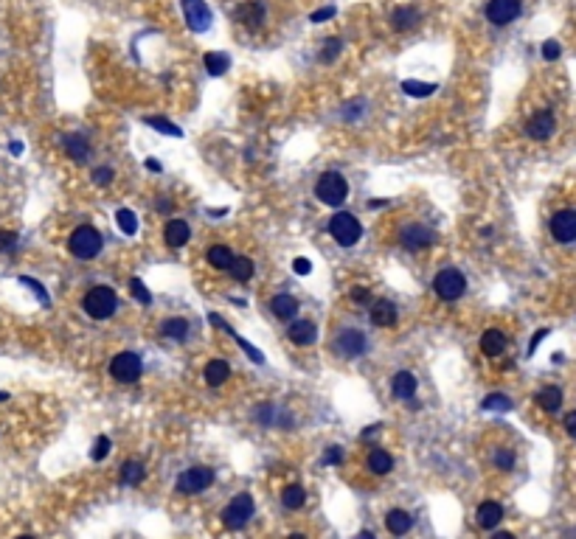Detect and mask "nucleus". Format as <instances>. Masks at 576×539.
Masks as SVG:
<instances>
[{
	"label": "nucleus",
	"instance_id": "5fc2aeb1",
	"mask_svg": "<svg viewBox=\"0 0 576 539\" xmlns=\"http://www.w3.org/2000/svg\"><path fill=\"white\" fill-rule=\"evenodd\" d=\"M146 169H152V172H160V163H157V160H152V157H149V160H146Z\"/></svg>",
	"mask_w": 576,
	"mask_h": 539
},
{
	"label": "nucleus",
	"instance_id": "7ed1b4c3",
	"mask_svg": "<svg viewBox=\"0 0 576 539\" xmlns=\"http://www.w3.org/2000/svg\"><path fill=\"white\" fill-rule=\"evenodd\" d=\"M433 293L441 298V301H459L464 293H467V278L461 270L456 267H444L436 273L433 278Z\"/></svg>",
	"mask_w": 576,
	"mask_h": 539
},
{
	"label": "nucleus",
	"instance_id": "2f4dec72",
	"mask_svg": "<svg viewBox=\"0 0 576 539\" xmlns=\"http://www.w3.org/2000/svg\"><path fill=\"white\" fill-rule=\"evenodd\" d=\"M281 503H284V509H290V511H296V509H301L304 503H307V491L298 486V483H293V486H287L284 491H281Z\"/></svg>",
	"mask_w": 576,
	"mask_h": 539
},
{
	"label": "nucleus",
	"instance_id": "3c124183",
	"mask_svg": "<svg viewBox=\"0 0 576 539\" xmlns=\"http://www.w3.org/2000/svg\"><path fill=\"white\" fill-rule=\"evenodd\" d=\"M293 270H296L298 275H309V273H312V264H309V259H304V256H298V259L293 262Z\"/></svg>",
	"mask_w": 576,
	"mask_h": 539
},
{
	"label": "nucleus",
	"instance_id": "f03ea898",
	"mask_svg": "<svg viewBox=\"0 0 576 539\" xmlns=\"http://www.w3.org/2000/svg\"><path fill=\"white\" fill-rule=\"evenodd\" d=\"M81 309H85L93 320H107L115 315L118 309V295H115V289L113 286H93L90 293L85 295V301H81Z\"/></svg>",
	"mask_w": 576,
	"mask_h": 539
},
{
	"label": "nucleus",
	"instance_id": "7c9ffc66",
	"mask_svg": "<svg viewBox=\"0 0 576 539\" xmlns=\"http://www.w3.org/2000/svg\"><path fill=\"white\" fill-rule=\"evenodd\" d=\"M144 478H146V469L141 461H127L121 467V483L124 486H138V483H144Z\"/></svg>",
	"mask_w": 576,
	"mask_h": 539
},
{
	"label": "nucleus",
	"instance_id": "1a4fd4ad",
	"mask_svg": "<svg viewBox=\"0 0 576 539\" xmlns=\"http://www.w3.org/2000/svg\"><path fill=\"white\" fill-rule=\"evenodd\" d=\"M214 483V469L211 467H189L177 478V491L180 494H200Z\"/></svg>",
	"mask_w": 576,
	"mask_h": 539
},
{
	"label": "nucleus",
	"instance_id": "dca6fc26",
	"mask_svg": "<svg viewBox=\"0 0 576 539\" xmlns=\"http://www.w3.org/2000/svg\"><path fill=\"white\" fill-rule=\"evenodd\" d=\"M265 14H267L265 0H248V3L239 6V12H236L239 23H244V28H251V31L265 23Z\"/></svg>",
	"mask_w": 576,
	"mask_h": 539
},
{
	"label": "nucleus",
	"instance_id": "8fccbe9b",
	"mask_svg": "<svg viewBox=\"0 0 576 539\" xmlns=\"http://www.w3.org/2000/svg\"><path fill=\"white\" fill-rule=\"evenodd\" d=\"M352 301H357V304H372V295H368L365 286H354L352 289Z\"/></svg>",
	"mask_w": 576,
	"mask_h": 539
},
{
	"label": "nucleus",
	"instance_id": "c85d7f7f",
	"mask_svg": "<svg viewBox=\"0 0 576 539\" xmlns=\"http://www.w3.org/2000/svg\"><path fill=\"white\" fill-rule=\"evenodd\" d=\"M209 264L214 270H228L233 264V253H231V247L225 244H211L209 247Z\"/></svg>",
	"mask_w": 576,
	"mask_h": 539
},
{
	"label": "nucleus",
	"instance_id": "e433bc0d",
	"mask_svg": "<svg viewBox=\"0 0 576 539\" xmlns=\"http://www.w3.org/2000/svg\"><path fill=\"white\" fill-rule=\"evenodd\" d=\"M228 273L236 278V281H251L253 278V262L251 259H233V264L228 267Z\"/></svg>",
	"mask_w": 576,
	"mask_h": 539
},
{
	"label": "nucleus",
	"instance_id": "4be33fe9",
	"mask_svg": "<svg viewBox=\"0 0 576 539\" xmlns=\"http://www.w3.org/2000/svg\"><path fill=\"white\" fill-rule=\"evenodd\" d=\"M372 323L380 329H391L396 323V306L391 301H377L372 304Z\"/></svg>",
	"mask_w": 576,
	"mask_h": 539
},
{
	"label": "nucleus",
	"instance_id": "a18cd8bd",
	"mask_svg": "<svg viewBox=\"0 0 576 539\" xmlns=\"http://www.w3.org/2000/svg\"><path fill=\"white\" fill-rule=\"evenodd\" d=\"M15 244H17V233H12V231H0V253L12 251Z\"/></svg>",
	"mask_w": 576,
	"mask_h": 539
},
{
	"label": "nucleus",
	"instance_id": "37998d69",
	"mask_svg": "<svg viewBox=\"0 0 576 539\" xmlns=\"http://www.w3.org/2000/svg\"><path fill=\"white\" fill-rule=\"evenodd\" d=\"M338 54H340V39H329L326 48H323V54H320V62H332Z\"/></svg>",
	"mask_w": 576,
	"mask_h": 539
},
{
	"label": "nucleus",
	"instance_id": "473e14b6",
	"mask_svg": "<svg viewBox=\"0 0 576 539\" xmlns=\"http://www.w3.org/2000/svg\"><path fill=\"white\" fill-rule=\"evenodd\" d=\"M202 65L209 68V73L211 76H222L225 70H228V65H231V59L225 57V54H217V51H209L202 57Z\"/></svg>",
	"mask_w": 576,
	"mask_h": 539
},
{
	"label": "nucleus",
	"instance_id": "2eb2a0df",
	"mask_svg": "<svg viewBox=\"0 0 576 539\" xmlns=\"http://www.w3.org/2000/svg\"><path fill=\"white\" fill-rule=\"evenodd\" d=\"M287 337H290L293 346H312L318 340V329L312 320H293L290 329H287Z\"/></svg>",
	"mask_w": 576,
	"mask_h": 539
},
{
	"label": "nucleus",
	"instance_id": "4d7b16f0",
	"mask_svg": "<svg viewBox=\"0 0 576 539\" xmlns=\"http://www.w3.org/2000/svg\"><path fill=\"white\" fill-rule=\"evenodd\" d=\"M9 399V393H0V402H6Z\"/></svg>",
	"mask_w": 576,
	"mask_h": 539
},
{
	"label": "nucleus",
	"instance_id": "393cba45",
	"mask_svg": "<svg viewBox=\"0 0 576 539\" xmlns=\"http://www.w3.org/2000/svg\"><path fill=\"white\" fill-rule=\"evenodd\" d=\"M270 309H273V315H276V317H281V320H290L293 315H298V301H296L293 295L281 293V295H276V298L270 301Z\"/></svg>",
	"mask_w": 576,
	"mask_h": 539
},
{
	"label": "nucleus",
	"instance_id": "f257e3e1",
	"mask_svg": "<svg viewBox=\"0 0 576 539\" xmlns=\"http://www.w3.org/2000/svg\"><path fill=\"white\" fill-rule=\"evenodd\" d=\"M102 247H104L102 233H99L93 225H81V228H76V231L70 233V239H68V251H70L76 259H81V262L96 259V256L102 253Z\"/></svg>",
	"mask_w": 576,
	"mask_h": 539
},
{
	"label": "nucleus",
	"instance_id": "09e8293b",
	"mask_svg": "<svg viewBox=\"0 0 576 539\" xmlns=\"http://www.w3.org/2000/svg\"><path fill=\"white\" fill-rule=\"evenodd\" d=\"M340 458H343L340 447H329L326 455H323V464H340Z\"/></svg>",
	"mask_w": 576,
	"mask_h": 539
},
{
	"label": "nucleus",
	"instance_id": "0eeeda50",
	"mask_svg": "<svg viewBox=\"0 0 576 539\" xmlns=\"http://www.w3.org/2000/svg\"><path fill=\"white\" fill-rule=\"evenodd\" d=\"M251 517H253V497L251 494H236L233 500L225 506V511H222V525L228 528V531H242L244 525L251 522Z\"/></svg>",
	"mask_w": 576,
	"mask_h": 539
},
{
	"label": "nucleus",
	"instance_id": "423d86ee",
	"mask_svg": "<svg viewBox=\"0 0 576 539\" xmlns=\"http://www.w3.org/2000/svg\"><path fill=\"white\" fill-rule=\"evenodd\" d=\"M141 371H144V362H141V357L133 354V351H121V354H115V357L110 360V377H113L115 382H121V385H133V382H138Z\"/></svg>",
	"mask_w": 576,
	"mask_h": 539
},
{
	"label": "nucleus",
	"instance_id": "b1692460",
	"mask_svg": "<svg viewBox=\"0 0 576 539\" xmlns=\"http://www.w3.org/2000/svg\"><path fill=\"white\" fill-rule=\"evenodd\" d=\"M189 329H191V326H189L186 317H169V320L160 323V335L166 337V340H177V343H180V340L189 337Z\"/></svg>",
	"mask_w": 576,
	"mask_h": 539
},
{
	"label": "nucleus",
	"instance_id": "f704fd0d",
	"mask_svg": "<svg viewBox=\"0 0 576 539\" xmlns=\"http://www.w3.org/2000/svg\"><path fill=\"white\" fill-rule=\"evenodd\" d=\"M115 222H118L121 233H127V236H135V233H138V217H135L130 208H121V211L115 214Z\"/></svg>",
	"mask_w": 576,
	"mask_h": 539
},
{
	"label": "nucleus",
	"instance_id": "412c9836",
	"mask_svg": "<svg viewBox=\"0 0 576 539\" xmlns=\"http://www.w3.org/2000/svg\"><path fill=\"white\" fill-rule=\"evenodd\" d=\"M410 525H414V517H410L405 509H391V511L385 514V528H388V533H394V536L407 533Z\"/></svg>",
	"mask_w": 576,
	"mask_h": 539
},
{
	"label": "nucleus",
	"instance_id": "6e6552de",
	"mask_svg": "<svg viewBox=\"0 0 576 539\" xmlns=\"http://www.w3.org/2000/svg\"><path fill=\"white\" fill-rule=\"evenodd\" d=\"M436 242V233L430 225H422V222H407L402 225L399 231V244L410 253H419V251H428V247Z\"/></svg>",
	"mask_w": 576,
	"mask_h": 539
},
{
	"label": "nucleus",
	"instance_id": "603ef678",
	"mask_svg": "<svg viewBox=\"0 0 576 539\" xmlns=\"http://www.w3.org/2000/svg\"><path fill=\"white\" fill-rule=\"evenodd\" d=\"M562 427H565V433H568L570 438H576V410H573V413H568L565 422H562Z\"/></svg>",
	"mask_w": 576,
	"mask_h": 539
},
{
	"label": "nucleus",
	"instance_id": "39448f33",
	"mask_svg": "<svg viewBox=\"0 0 576 539\" xmlns=\"http://www.w3.org/2000/svg\"><path fill=\"white\" fill-rule=\"evenodd\" d=\"M346 194H349V186L340 172H323L315 183V197L323 205H343Z\"/></svg>",
	"mask_w": 576,
	"mask_h": 539
},
{
	"label": "nucleus",
	"instance_id": "864d4df0",
	"mask_svg": "<svg viewBox=\"0 0 576 539\" xmlns=\"http://www.w3.org/2000/svg\"><path fill=\"white\" fill-rule=\"evenodd\" d=\"M543 337H548V329H540L537 335L531 337V343H528V354H534V351H537V346L543 343Z\"/></svg>",
	"mask_w": 576,
	"mask_h": 539
},
{
	"label": "nucleus",
	"instance_id": "a19ab883",
	"mask_svg": "<svg viewBox=\"0 0 576 539\" xmlns=\"http://www.w3.org/2000/svg\"><path fill=\"white\" fill-rule=\"evenodd\" d=\"M110 449H113V441H110L107 435H99V438H96V444H93L90 458H93V461H104L107 455H110Z\"/></svg>",
	"mask_w": 576,
	"mask_h": 539
},
{
	"label": "nucleus",
	"instance_id": "ea45409f",
	"mask_svg": "<svg viewBox=\"0 0 576 539\" xmlns=\"http://www.w3.org/2000/svg\"><path fill=\"white\" fill-rule=\"evenodd\" d=\"M130 289H133V298H135L141 306H149V304H152V293L144 286L141 278H130Z\"/></svg>",
	"mask_w": 576,
	"mask_h": 539
},
{
	"label": "nucleus",
	"instance_id": "72a5a7b5",
	"mask_svg": "<svg viewBox=\"0 0 576 539\" xmlns=\"http://www.w3.org/2000/svg\"><path fill=\"white\" fill-rule=\"evenodd\" d=\"M144 124H149V127H155L157 133L169 135V138H180V135H183L177 124H172V121H166V118H160V115H149V118H144Z\"/></svg>",
	"mask_w": 576,
	"mask_h": 539
},
{
	"label": "nucleus",
	"instance_id": "ddd939ff",
	"mask_svg": "<svg viewBox=\"0 0 576 539\" xmlns=\"http://www.w3.org/2000/svg\"><path fill=\"white\" fill-rule=\"evenodd\" d=\"M335 349L346 360H354V357H360L365 351V335H363L360 329H343L340 335H338V340H335Z\"/></svg>",
	"mask_w": 576,
	"mask_h": 539
},
{
	"label": "nucleus",
	"instance_id": "79ce46f5",
	"mask_svg": "<svg viewBox=\"0 0 576 539\" xmlns=\"http://www.w3.org/2000/svg\"><path fill=\"white\" fill-rule=\"evenodd\" d=\"M228 331H231V326H228ZM231 335H233V331H231ZM233 337H236V343L242 346V351H244V354H248V357H251L253 362H259V365L265 362V354H262L259 349H253V346H251L248 340H244V337H239V335H233Z\"/></svg>",
	"mask_w": 576,
	"mask_h": 539
},
{
	"label": "nucleus",
	"instance_id": "4468645a",
	"mask_svg": "<svg viewBox=\"0 0 576 539\" xmlns=\"http://www.w3.org/2000/svg\"><path fill=\"white\" fill-rule=\"evenodd\" d=\"M554 130H557V121H554V115L548 110L534 112L531 121L526 124V135L534 138V141H548L554 135Z\"/></svg>",
	"mask_w": 576,
	"mask_h": 539
},
{
	"label": "nucleus",
	"instance_id": "58836bf2",
	"mask_svg": "<svg viewBox=\"0 0 576 539\" xmlns=\"http://www.w3.org/2000/svg\"><path fill=\"white\" fill-rule=\"evenodd\" d=\"M492 464H495L501 472H509V469L515 467V452H512V449H506V447L495 449V455H492Z\"/></svg>",
	"mask_w": 576,
	"mask_h": 539
},
{
	"label": "nucleus",
	"instance_id": "bb28decb",
	"mask_svg": "<svg viewBox=\"0 0 576 539\" xmlns=\"http://www.w3.org/2000/svg\"><path fill=\"white\" fill-rule=\"evenodd\" d=\"M365 464H368V472H374V475H388L394 469V458H391L385 449H377V447L368 452V461Z\"/></svg>",
	"mask_w": 576,
	"mask_h": 539
},
{
	"label": "nucleus",
	"instance_id": "c9c22d12",
	"mask_svg": "<svg viewBox=\"0 0 576 539\" xmlns=\"http://www.w3.org/2000/svg\"><path fill=\"white\" fill-rule=\"evenodd\" d=\"M402 90L407 93V96H414V99H425V96H430L433 90H436V85L433 81H402Z\"/></svg>",
	"mask_w": 576,
	"mask_h": 539
},
{
	"label": "nucleus",
	"instance_id": "5701e85b",
	"mask_svg": "<svg viewBox=\"0 0 576 539\" xmlns=\"http://www.w3.org/2000/svg\"><path fill=\"white\" fill-rule=\"evenodd\" d=\"M228 377H231V368H228V362L225 360H209V365H205V382H209L211 388H220V385H225L228 382Z\"/></svg>",
	"mask_w": 576,
	"mask_h": 539
},
{
	"label": "nucleus",
	"instance_id": "6e6d98bb",
	"mask_svg": "<svg viewBox=\"0 0 576 539\" xmlns=\"http://www.w3.org/2000/svg\"><path fill=\"white\" fill-rule=\"evenodd\" d=\"M385 202H388V199H372V202H368V205H372V208H383Z\"/></svg>",
	"mask_w": 576,
	"mask_h": 539
},
{
	"label": "nucleus",
	"instance_id": "aec40b11",
	"mask_svg": "<svg viewBox=\"0 0 576 539\" xmlns=\"http://www.w3.org/2000/svg\"><path fill=\"white\" fill-rule=\"evenodd\" d=\"M416 388H419L416 377L407 374V371H399V374H394V380H391V391H394L396 399H414Z\"/></svg>",
	"mask_w": 576,
	"mask_h": 539
},
{
	"label": "nucleus",
	"instance_id": "9b49d317",
	"mask_svg": "<svg viewBox=\"0 0 576 539\" xmlns=\"http://www.w3.org/2000/svg\"><path fill=\"white\" fill-rule=\"evenodd\" d=\"M551 236L557 239V242H562V244H570V242H576V211H570V208H562V211H557L554 217H551Z\"/></svg>",
	"mask_w": 576,
	"mask_h": 539
},
{
	"label": "nucleus",
	"instance_id": "49530a36",
	"mask_svg": "<svg viewBox=\"0 0 576 539\" xmlns=\"http://www.w3.org/2000/svg\"><path fill=\"white\" fill-rule=\"evenodd\" d=\"M332 17H335V9L332 6H323V9H318V12L309 14V23H323V20H332Z\"/></svg>",
	"mask_w": 576,
	"mask_h": 539
},
{
	"label": "nucleus",
	"instance_id": "6ab92c4d",
	"mask_svg": "<svg viewBox=\"0 0 576 539\" xmlns=\"http://www.w3.org/2000/svg\"><path fill=\"white\" fill-rule=\"evenodd\" d=\"M163 239H166L169 247H183L189 239H191V228L186 219H169L166 222V231H163Z\"/></svg>",
	"mask_w": 576,
	"mask_h": 539
},
{
	"label": "nucleus",
	"instance_id": "f3484780",
	"mask_svg": "<svg viewBox=\"0 0 576 539\" xmlns=\"http://www.w3.org/2000/svg\"><path fill=\"white\" fill-rule=\"evenodd\" d=\"M501 520H503V509H501V503H495V500H483V503L478 506V511H475V522H478L483 531L498 528Z\"/></svg>",
	"mask_w": 576,
	"mask_h": 539
},
{
	"label": "nucleus",
	"instance_id": "4c0bfd02",
	"mask_svg": "<svg viewBox=\"0 0 576 539\" xmlns=\"http://www.w3.org/2000/svg\"><path fill=\"white\" fill-rule=\"evenodd\" d=\"M481 407H483V410H501V413H506V410H512V399L503 396V393H489V396L481 402Z\"/></svg>",
	"mask_w": 576,
	"mask_h": 539
},
{
	"label": "nucleus",
	"instance_id": "9d476101",
	"mask_svg": "<svg viewBox=\"0 0 576 539\" xmlns=\"http://www.w3.org/2000/svg\"><path fill=\"white\" fill-rule=\"evenodd\" d=\"M523 3L520 0H489L486 6V20L492 26H509L512 20H517Z\"/></svg>",
	"mask_w": 576,
	"mask_h": 539
},
{
	"label": "nucleus",
	"instance_id": "a211bd4d",
	"mask_svg": "<svg viewBox=\"0 0 576 539\" xmlns=\"http://www.w3.org/2000/svg\"><path fill=\"white\" fill-rule=\"evenodd\" d=\"M481 351L486 357H501L506 351V335L501 329H486L481 335Z\"/></svg>",
	"mask_w": 576,
	"mask_h": 539
},
{
	"label": "nucleus",
	"instance_id": "a878e982",
	"mask_svg": "<svg viewBox=\"0 0 576 539\" xmlns=\"http://www.w3.org/2000/svg\"><path fill=\"white\" fill-rule=\"evenodd\" d=\"M419 23V9L416 6H399L394 14H391V26L396 31H407Z\"/></svg>",
	"mask_w": 576,
	"mask_h": 539
},
{
	"label": "nucleus",
	"instance_id": "cd10ccee",
	"mask_svg": "<svg viewBox=\"0 0 576 539\" xmlns=\"http://www.w3.org/2000/svg\"><path fill=\"white\" fill-rule=\"evenodd\" d=\"M62 146H65V152H68L73 160H88L90 146H88V141H85V135L70 133V135H65V138H62Z\"/></svg>",
	"mask_w": 576,
	"mask_h": 539
},
{
	"label": "nucleus",
	"instance_id": "f8f14e48",
	"mask_svg": "<svg viewBox=\"0 0 576 539\" xmlns=\"http://www.w3.org/2000/svg\"><path fill=\"white\" fill-rule=\"evenodd\" d=\"M183 3V14L191 31H205L211 26V9L205 0H180Z\"/></svg>",
	"mask_w": 576,
	"mask_h": 539
},
{
	"label": "nucleus",
	"instance_id": "20e7f679",
	"mask_svg": "<svg viewBox=\"0 0 576 539\" xmlns=\"http://www.w3.org/2000/svg\"><path fill=\"white\" fill-rule=\"evenodd\" d=\"M329 233H332V239L340 244V247H354L363 236V225L354 214L349 211H340L335 214L332 219H329Z\"/></svg>",
	"mask_w": 576,
	"mask_h": 539
},
{
	"label": "nucleus",
	"instance_id": "c756f323",
	"mask_svg": "<svg viewBox=\"0 0 576 539\" xmlns=\"http://www.w3.org/2000/svg\"><path fill=\"white\" fill-rule=\"evenodd\" d=\"M534 402H537L546 413H557L559 404H562V391L554 388V385H548V388H543V391L537 393V399H534Z\"/></svg>",
	"mask_w": 576,
	"mask_h": 539
},
{
	"label": "nucleus",
	"instance_id": "de8ad7c7",
	"mask_svg": "<svg viewBox=\"0 0 576 539\" xmlns=\"http://www.w3.org/2000/svg\"><path fill=\"white\" fill-rule=\"evenodd\" d=\"M110 180H113V169H107V166H102V169L93 172V183L96 186H107Z\"/></svg>",
	"mask_w": 576,
	"mask_h": 539
},
{
	"label": "nucleus",
	"instance_id": "c03bdc74",
	"mask_svg": "<svg viewBox=\"0 0 576 539\" xmlns=\"http://www.w3.org/2000/svg\"><path fill=\"white\" fill-rule=\"evenodd\" d=\"M559 54H562V48H559V43H557V39H548V43L543 46V59L554 62V59H559Z\"/></svg>",
	"mask_w": 576,
	"mask_h": 539
}]
</instances>
